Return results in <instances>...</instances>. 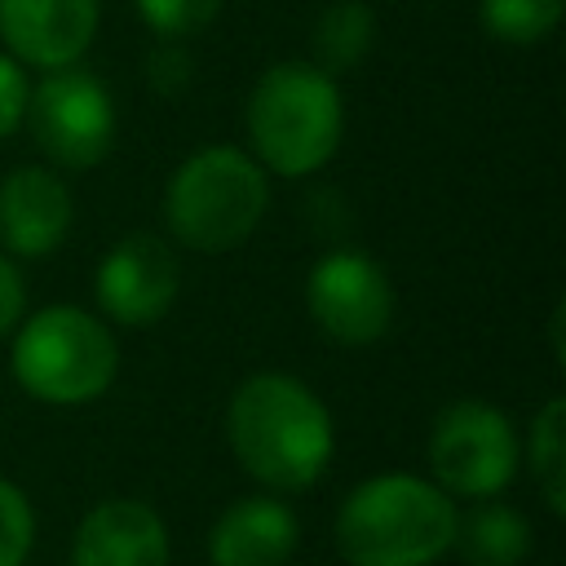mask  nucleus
Segmentation results:
<instances>
[{
	"mask_svg": "<svg viewBox=\"0 0 566 566\" xmlns=\"http://www.w3.org/2000/svg\"><path fill=\"white\" fill-rule=\"evenodd\" d=\"M234 460L274 491H305L332 460V416L323 398L283 371L248 376L230 398Z\"/></svg>",
	"mask_w": 566,
	"mask_h": 566,
	"instance_id": "obj_1",
	"label": "nucleus"
},
{
	"mask_svg": "<svg viewBox=\"0 0 566 566\" xmlns=\"http://www.w3.org/2000/svg\"><path fill=\"white\" fill-rule=\"evenodd\" d=\"M455 504L416 473H376L336 513V548L349 566H433L455 539Z\"/></svg>",
	"mask_w": 566,
	"mask_h": 566,
	"instance_id": "obj_2",
	"label": "nucleus"
},
{
	"mask_svg": "<svg viewBox=\"0 0 566 566\" xmlns=\"http://www.w3.org/2000/svg\"><path fill=\"white\" fill-rule=\"evenodd\" d=\"M345 106L336 80L305 62L270 66L248 97V137L256 159L279 177L318 172L340 146Z\"/></svg>",
	"mask_w": 566,
	"mask_h": 566,
	"instance_id": "obj_3",
	"label": "nucleus"
},
{
	"mask_svg": "<svg viewBox=\"0 0 566 566\" xmlns=\"http://www.w3.org/2000/svg\"><path fill=\"white\" fill-rule=\"evenodd\" d=\"M270 181L256 159L239 146H203L168 177L164 221L168 230L199 252L239 248L265 217Z\"/></svg>",
	"mask_w": 566,
	"mask_h": 566,
	"instance_id": "obj_4",
	"label": "nucleus"
},
{
	"mask_svg": "<svg viewBox=\"0 0 566 566\" xmlns=\"http://www.w3.org/2000/svg\"><path fill=\"white\" fill-rule=\"evenodd\" d=\"M13 376L18 385L53 407H80L106 394L119 367L115 336L102 318L75 305L35 310L13 336Z\"/></svg>",
	"mask_w": 566,
	"mask_h": 566,
	"instance_id": "obj_5",
	"label": "nucleus"
},
{
	"mask_svg": "<svg viewBox=\"0 0 566 566\" xmlns=\"http://www.w3.org/2000/svg\"><path fill=\"white\" fill-rule=\"evenodd\" d=\"M429 469L447 495L491 500L517 473V433L504 411L478 398L451 402L429 433Z\"/></svg>",
	"mask_w": 566,
	"mask_h": 566,
	"instance_id": "obj_6",
	"label": "nucleus"
},
{
	"mask_svg": "<svg viewBox=\"0 0 566 566\" xmlns=\"http://www.w3.org/2000/svg\"><path fill=\"white\" fill-rule=\"evenodd\" d=\"M27 128L62 168H93L115 142V102L97 75L57 66L27 93Z\"/></svg>",
	"mask_w": 566,
	"mask_h": 566,
	"instance_id": "obj_7",
	"label": "nucleus"
},
{
	"mask_svg": "<svg viewBox=\"0 0 566 566\" xmlns=\"http://www.w3.org/2000/svg\"><path fill=\"white\" fill-rule=\"evenodd\" d=\"M305 305H310V318L318 323V332L327 340L371 345L385 336V327L394 318V287L367 252L340 248V252H327L310 270Z\"/></svg>",
	"mask_w": 566,
	"mask_h": 566,
	"instance_id": "obj_8",
	"label": "nucleus"
},
{
	"mask_svg": "<svg viewBox=\"0 0 566 566\" xmlns=\"http://www.w3.org/2000/svg\"><path fill=\"white\" fill-rule=\"evenodd\" d=\"M177 287H181L177 252L159 234H142V230L119 239L97 261V279H93L97 305L124 327H146L164 318L168 305L177 301Z\"/></svg>",
	"mask_w": 566,
	"mask_h": 566,
	"instance_id": "obj_9",
	"label": "nucleus"
},
{
	"mask_svg": "<svg viewBox=\"0 0 566 566\" xmlns=\"http://www.w3.org/2000/svg\"><path fill=\"white\" fill-rule=\"evenodd\" d=\"M97 31V0H0V40L31 66H71Z\"/></svg>",
	"mask_w": 566,
	"mask_h": 566,
	"instance_id": "obj_10",
	"label": "nucleus"
},
{
	"mask_svg": "<svg viewBox=\"0 0 566 566\" xmlns=\"http://www.w3.org/2000/svg\"><path fill=\"white\" fill-rule=\"evenodd\" d=\"M71 190L49 168H13L0 181V243L18 256L53 252L71 230Z\"/></svg>",
	"mask_w": 566,
	"mask_h": 566,
	"instance_id": "obj_11",
	"label": "nucleus"
},
{
	"mask_svg": "<svg viewBox=\"0 0 566 566\" xmlns=\"http://www.w3.org/2000/svg\"><path fill=\"white\" fill-rule=\"evenodd\" d=\"M71 566H168V531L142 500H106L84 513Z\"/></svg>",
	"mask_w": 566,
	"mask_h": 566,
	"instance_id": "obj_12",
	"label": "nucleus"
},
{
	"mask_svg": "<svg viewBox=\"0 0 566 566\" xmlns=\"http://www.w3.org/2000/svg\"><path fill=\"white\" fill-rule=\"evenodd\" d=\"M301 526L287 504L270 495L234 500L208 531L212 566H283L296 553Z\"/></svg>",
	"mask_w": 566,
	"mask_h": 566,
	"instance_id": "obj_13",
	"label": "nucleus"
},
{
	"mask_svg": "<svg viewBox=\"0 0 566 566\" xmlns=\"http://www.w3.org/2000/svg\"><path fill=\"white\" fill-rule=\"evenodd\" d=\"M460 557L469 566H522L531 553V526L513 504H473L464 517H455V539Z\"/></svg>",
	"mask_w": 566,
	"mask_h": 566,
	"instance_id": "obj_14",
	"label": "nucleus"
},
{
	"mask_svg": "<svg viewBox=\"0 0 566 566\" xmlns=\"http://www.w3.org/2000/svg\"><path fill=\"white\" fill-rule=\"evenodd\" d=\"M376 44V13L358 0H336L332 9L318 13L314 31H310V49H314V66L323 75H340L354 71Z\"/></svg>",
	"mask_w": 566,
	"mask_h": 566,
	"instance_id": "obj_15",
	"label": "nucleus"
},
{
	"mask_svg": "<svg viewBox=\"0 0 566 566\" xmlns=\"http://www.w3.org/2000/svg\"><path fill=\"white\" fill-rule=\"evenodd\" d=\"M531 473L548 513H566V398H548L531 420Z\"/></svg>",
	"mask_w": 566,
	"mask_h": 566,
	"instance_id": "obj_16",
	"label": "nucleus"
},
{
	"mask_svg": "<svg viewBox=\"0 0 566 566\" xmlns=\"http://www.w3.org/2000/svg\"><path fill=\"white\" fill-rule=\"evenodd\" d=\"M562 4L566 0H478V18L491 40L535 44L557 27Z\"/></svg>",
	"mask_w": 566,
	"mask_h": 566,
	"instance_id": "obj_17",
	"label": "nucleus"
},
{
	"mask_svg": "<svg viewBox=\"0 0 566 566\" xmlns=\"http://www.w3.org/2000/svg\"><path fill=\"white\" fill-rule=\"evenodd\" d=\"M137 9L146 27L159 31L164 40H186L217 18L221 0H137Z\"/></svg>",
	"mask_w": 566,
	"mask_h": 566,
	"instance_id": "obj_18",
	"label": "nucleus"
},
{
	"mask_svg": "<svg viewBox=\"0 0 566 566\" xmlns=\"http://www.w3.org/2000/svg\"><path fill=\"white\" fill-rule=\"evenodd\" d=\"M35 539V513L27 504V495L0 478V566H22Z\"/></svg>",
	"mask_w": 566,
	"mask_h": 566,
	"instance_id": "obj_19",
	"label": "nucleus"
},
{
	"mask_svg": "<svg viewBox=\"0 0 566 566\" xmlns=\"http://www.w3.org/2000/svg\"><path fill=\"white\" fill-rule=\"evenodd\" d=\"M146 80H150V88L164 93V97L186 93L190 80H195V62H190V53H186L181 44H159V49L150 53V62H146Z\"/></svg>",
	"mask_w": 566,
	"mask_h": 566,
	"instance_id": "obj_20",
	"label": "nucleus"
},
{
	"mask_svg": "<svg viewBox=\"0 0 566 566\" xmlns=\"http://www.w3.org/2000/svg\"><path fill=\"white\" fill-rule=\"evenodd\" d=\"M27 93H31V84H27L22 66L0 53V142L22 124V115H27Z\"/></svg>",
	"mask_w": 566,
	"mask_h": 566,
	"instance_id": "obj_21",
	"label": "nucleus"
},
{
	"mask_svg": "<svg viewBox=\"0 0 566 566\" xmlns=\"http://www.w3.org/2000/svg\"><path fill=\"white\" fill-rule=\"evenodd\" d=\"M18 318H22V274L0 256V336H9Z\"/></svg>",
	"mask_w": 566,
	"mask_h": 566,
	"instance_id": "obj_22",
	"label": "nucleus"
}]
</instances>
